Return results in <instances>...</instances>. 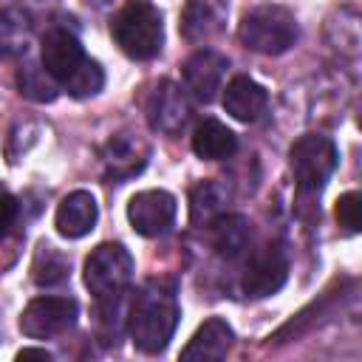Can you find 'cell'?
Returning a JSON list of instances; mask_svg holds the SVG:
<instances>
[{"instance_id": "19", "label": "cell", "mask_w": 362, "mask_h": 362, "mask_svg": "<svg viewBox=\"0 0 362 362\" xmlns=\"http://www.w3.org/2000/svg\"><path fill=\"white\" fill-rule=\"evenodd\" d=\"M215 238L212 246L221 257H238L240 252L249 249V223L240 215H218L212 221Z\"/></svg>"}, {"instance_id": "2", "label": "cell", "mask_w": 362, "mask_h": 362, "mask_svg": "<svg viewBox=\"0 0 362 362\" xmlns=\"http://www.w3.org/2000/svg\"><path fill=\"white\" fill-rule=\"evenodd\" d=\"M337 164H339V153L328 136H320V133L300 136L288 147V167L297 184V204L311 206V212L320 215V204L314 201L320 198L322 187L334 175Z\"/></svg>"}, {"instance_id": "21", "label": "cell", "mask_w": 362, "mask_h": 362, "mask_svg": "<svg viewBox=\"0 0 362 362\" xmlns=\"http://www.w3.org/2000/svg\"><path fill=\"white\" fill-rule=\"evenodd\" d=\"M226 204V192L223 187H218L215 181H201L198 187H192L189 192V218L192 223H212Z\"/></svg>"}, {"instance_id": "9", "label": "cell", "mask_w": 362, "mask_h": 362, "mask_svg": "<svg viewBox=\"0 0 362 362\" xmlns=\"http://www.w3.org/2000/svg\"><path fill=\"white\" fill-rule=\"evenodd\" d=\"M85 48L79 42V37L65 28V25H54L42 34V45H40V62L45 68V74L62 88L85 62Z\"/></svg>"}, {"instance_id": "10", "label": "cell", "mask_w": 362, "mask_h": 362, "mask_svg": "<svg viewBox=\"0 0 362 362\" xmlns=\"http://www.w3.org/2000/svg\"><path fill=\"white\" fill-rule=\"evenodd\" d=\"M99 158H102L105 178L122 184L144 170V164L150 158V144L144 139H139L136 133H116L102 144Z\"/></svg>"}, {"instance_id": "5", "label": "cell", "mask_w": 362, "mask_h": 362, "mask_svg": "<svg viewBox=\"0 0 362 362\" xmlns=\"http://www.w3.org/2000/svg\"><path fill=\"white\" fill-rule=\"evenodd\" d=\"M238 40L255 54L277 57V54H286L294 45L297 20L283 6H274V3L255 6L243 14V20L238 25Z\"/></svg>"}, {"instance_id": "16", "label": "cell", "mask_w": 362, "mask_h": 362, "mask_svg": "<svg viewBox=\"0 0 362 362\" xmlns=\"http://www.w3.org/2000/svg\"><path fill=\"white\" fill-rule=\"evenodd\" d=\"M223 6H218L215 0H187V6L181 8V37L187 42H206L215 34H221L223 28Z\"/></svg>"}, {"instance_id": "14", "label": "cell", "mask_w": 362, "mask_h": 362, "mask_svg": "<svg viewBox=\"0 0 362 362\" xmlns=\"http://www.w3.org/2000/svg\"><path fill=\"white\" fill-rule=\"evenodd\" d=\"M235 342V331L226 320L221 317H209L187 342V348L181 351L184 362H218L232 351Z\"/></svg>"}, {"instance_id": "13", "label": "cell", "mask_w": 362, "mask_h": 362, "mask_svg": "<svg viewBox=\"0 0 362 362\" xmlns=\"http://www.w3.org/2000/svg\"><path fill=\"white\" fill-rule=\"evenodd\" d=\"M99 221V204L96 198L88 192V189H74L68 192L59 206H57V215H54V226L62 238L68 240H79L85 238L88 232H93Z\"/></svg>"}, {"instance_id": "8", "label": "cell", "mask_w": 362, "mask_h": 362, "mask_svg": "<svg viewBox=\"0 0 362 362\" xmlns=\"http://www.w3.org/2000/svg\"><path fill=\"white\" fill-rule=\"evenodd\" d=\"M175 195L167 189H144L127 201V221L141 238L167 235L175 223Z\"/></svg>"}, {"instance_id": "6", "label": "cell", "mask_w": 362, "mask_h": 362, "mask_svg": "<svg viewBox=\"0 0 362 362\" xmlns=\"http://www.w3.org/2000/svg\"><path fill=\"white\" fill-rule=\"evenodd\" d=\"M79 303L74 297H37L20 314V331L31 339H54L74 328Z\"/></svg>"}, {"instance_id": "26", "label": "cell", "mask_w": 362, "mask_h": 362, "mask_svg": "<svg viewBox=\"0 0 362 362\" xmlns=\"http://www.w3.org/2000/svg\"><path fill=\"white\" fill-rule=\"evenodd\" d=\"M17 359H20V362H23V359H42V362H48L51 354H48L45 348H23V351L17 354Z\"/></svg>"}, {"instance_id": "3", "label": "cell", "mask_w": 362, "mask_h": 362, "mask_svg": "<svg viewBox=\"0 0 362 362\" xmlns=\"http://www.w3.org/2000/svg\"><path fill=\"white\" fill-rule=\"evenodd\" d=\"M88 291L96 297L105 317L116 314L119 300L127 294L133 280V255L122 243H99L88 257L82 269Z\"/></svg>"}, {"instance_id": "20", "label": "cell", "mask_w": 362, "mask_h": 362, "mask_svg": "<svg viewBox=\"0 0 362 362\" xmlns=\"http://www.w3.org/2000/svg\"><path fill=\"white\" fill-rule=\"evenodd\" d=\"M28 14L17 6H8L0 11V57H17L28 45Z\"/></svg>"}, {"instance_id": "22", "label": "cell", "mask_w": 362, "mask_h": 362, "mask_svg": "<svg viewBox=\"0 0 362 362\" xmlns=\"http://www.w3.org/2000/svg\"><path fill=\"white\" fill-rule=\"evenodd\" d=\"M17 90L31 102H54L59 93V85L45 74V68L25 62L17 71Z\"/></svg>"}, {"instance_id": "4", "label": "cell", "mask_w": 362, "mask_h": 362, "mask_svg": "<svg viewBox=\"0 0 362 362\" xmlns=\"http://www.w3.org/2000/svg\"><path fill=\"white\" fill-rule=\"evenodd\" d=\"M110 34L130 59L147 62L158 57L164 45V20L158 6L150 0H124L110 20Z\"/></svg>"}, {"instance_id": "1", "label": "cell", "mask_w": 362, "mask_h": 362, "mask_svg": "<svg viewBox=\"0 0 362 362\" xmlns=\"http://www.w3.org/2000/svg\"><path fill=\"white\" fill-rule=\"evenodd\" d=\"M181 308L175 297V286L170 280H147L130 300L127 308V331L133 345L141 354H161L178 325Z\"/></svg>"}, {"instance_id": "24", "label": "cell", "mask_w": 362, "mask_h": 362, "mask_svg": "<svg viewBox=\"0 0 362 362\" xmlns=\"http://www.w3.org/2000/svg\"><path fill=\"white\" fill-rule=\"evenodd\" d=\"M337 223L348 232V235H356L359 232V192L356 189H348L337 198Z\"/></svg>"}, {"instance_id": "11", "label": "cell", "mask_w": 362, "mask_h": 362, "mask_svg": "<svg viewBox=\"0 0 362 362\" xmlns=\"http://www.w3.org/2000/svg\"><path fill=\"white\" fill-rule=\"evenodd\" d=\"M187 122H189V102H187V93H184L175 82L161 79V82L156 85V90L150 93V99H147V124H150L156 133L178 136Z\"/></svg>"}, {"instance_id": "7", "label": "cell", "mask_w": 362, "mask_h": 362, "mask_svg": "<svg viewBox=\"0 0 362 362\" xmlns=\"http://www.w3.org/2000/svg\"><path fill=\"white\" fill-rule=\"evenodd\" d=\"M288 280V252L283 243H266L257 249L240 277V291L252 300L277 294Z\"/></svg>"}, {"instance_id": "25", "label": "cell", "mask_w": 362, "mask_h": 362, "mask_svg": "<svg viewBox=\"0 0 362 362\" xmlns=\"http://www.w3.org/2000/svg\"><path fill=\"white\" fill-rule=\"evenodd\" d=\"M17 215H20V201L0 184V240L11 232V226L17 223Z\"/></svg>"}, {"instance_id": "12", "label": "cell", "mask_w": 362, "mask_h": 362, "mask_svg": "<svg viewBox=\"0 0 362 362\" xmlns=\"http://www.w3.org/2000/svg\"><path fill=\"white\" fill-rule=\"evenodd\" d=\"M226 68H229V59H226L223 54H218V51H212V48H201V51H195V54L184 62V68H181L184 85H187V90H189L198 102H212L215 93L221 90V82H223Z\"/></svg>"}, {"instance_id": "23", "label": "cell", "mask_w": 362, "mask_h": 362, "mask_svg": "<svg viewBox=\"0 0 362 362\" xmlns=\"http://www.w3.org/2000/svg\"><path fill=\"white\" fill-rule=\"evenodd\" d=\"M102 85H105V71H102V65L96 62V59H85L82 65H79V71L62 85L74 99H88V96H96L99 90H102Z\"/></svg>"}, {"instance_id": "17", "label": "cell", "mask_w": 362, "mask_h": 362, "mask_svg": "<svg viewBox=\"0 0 362 362\" xmlns=\"http://www.w3.org/2000/svg\"><path fill=\"white\" fill-rule=\"evenodd\" d=\"M238 150V136L218 119H204L192 133V153L204 161L232 158Z\"/></svg>"}, {"instance_id": "15", "label": "cell", "mask_w": 362, "mask_h": 362, "mask_svg": "<svg viewBox=\"0 0 362 362\" xmlns=\"http://www.w3.org/2000/svg\"><path fill=\"white\" fill-rule=\"evenodd\" d=\"M223 110L238 119V122H257L263 113H266V105H269V93L260 82H255L252 76H232L229 85L223 88Z\"/></svg>"}, {"instance_id": "18", "label": "cell", "mask_w": 362, "mask_h": 362, "mask_svg": "<svg viewBox=\"0 0 362 362\" xmlns=\"http://www.w3.org/2000/svg\"><path fill=\"white\" fill-rule=\"evenodd\" d=\"M68 274H71V257L42 240L31 260V280L37 286H59L68 280Z\"/></svg>"}]
</instances>
